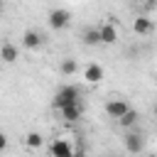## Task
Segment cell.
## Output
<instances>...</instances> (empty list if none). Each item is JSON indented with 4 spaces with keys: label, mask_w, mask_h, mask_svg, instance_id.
<instances>
[{
    "label": "cell",
    "mask_w": 157,
    "mask_h": 157,
    "mask_svg": "<svg viewBox=\"0 0 157 157\" xmlns=\"http://www.w3.org/2000/svg\"><path fill=\"white\" fill-rule=\"evenodd\" d=\"M47 25H49L52 29H66V27L71 25V12H69L66 7H54V10H49V15H47Z\"/></svg>",
    "instance_id": "cell-1"
},
{
    "label": "cell",
    "mask_w": 157,
    "mask_h": 157,
    "mask_svg": "<svg viewBox=\"0 0 157 157\" xmlns=\"http://www.w3.org/2000/svg\"><path fill=\"white\" fill-rule=\"evenodd\" d=\"M132 32H135V34H150V32H152V20L145 17V15L135 17V20H132Z\"/></svg>",
    "instance_id": "cell-11"
},
{
    "label": "cell",
    "mask_w": 157,
    "mask_h": 157,
    "mask_svg": "<svg viewBox=\"0 0 157 157\" xmlns=\"http://www.w3.org/2000/svg\"><path fill=\"white\" fill-rule=\"evenodd\" d=\"M137 120H140V115H137V110H132V108H128L120 118H118V125L120 128H135L137 125Z\"/></svg>",
    "instance_id": "cell-12"
},
{
    "label": "cell",
    "mask_w": 157,
    "mask_h": 157,
    "mask_svg": "<svg viewBox=\"0 0 157 157\" xmlns=\"http://www.w3.org/2000/svg\"><path fill=\"white\" fill-rule=\"evenodd\" d=\"M98 37H101V44H105V47L115 44V42H118V29H115V25H113V22H101V25H98Z\"/></svg>",
    "instance_id": "cell-4"
},
{
    "label": "cell",
    "mask_w": 157,
    "mask_h": 157,
    "mask_svg": "<svg viewBox=\"0 0 157 157\" xmlns=\"http://www.w3.org/2000/svg\"><path fill=\"white\" fill-rule=\"evenodd\" d=\"M5 147H7V135H5V132H0V152H2Z\"/></svg>",
    "instance_id": "cell-16"
},
{
    "label": "cell",
    "mask_w": 157,
    "mask_h": 157,
    "mask_svg": "<svg viewBox=\"0 0 157 157\" xmlns=\"http://www.w3.org/2000/svg\"><path fill=\"white\" fill-rule=\"evenodd\" d=\"M103 76H105V71H103V66L96 64V61L88 64V66L83 69V81H86V83H101Z\"/></svg>",
    "instance_id": "cell-8"
},
{
    "label": "cell",
    "mask_w": 157,
    "mask_h": 157,
    "mask_svg": "<svg viewBox=\"0 0 157 157\" xmlns=\"http://www.w3.org/2000/svg\"><path fill=\"white\" fill-rule=\"evenodd\" d=\"M76 71H78V61L76 59H71V56L61 59V64H59V74L61 76H74Z\"/></svg>",
    "instance_id": "cell-13"
},
{
    "label": "cell",
    "mask_w": 157,
    "mask_h": 157,
    "mask_svg": "<svg viewBox=\"0 0 157 157\" xmlns=\"http://www.w3.org/2000/svg\"><path fill=\"white\" fill-rule=\"evenodd\" d=\"M155 118H157V103H155Z\"/></svg>",
    "instance_id": "cell-17"
},
{
    "label": "cell",
    "mask_w": 157,
    "mask_h": 157,
    "mask_svg": "<svg viewBox=\"0 0 157 157\" xmlns=\"http://www.w3.org/2000/svg\"><path fill=\"white\" fill-rule=\"evenodd\" d=\"M78 98H81V93H78L76 86H61V88L56 91V96H54V108L59 110V108H64V105H69V103H76Z\"/></svg>",
    "instance_id": "cell-2"
},
{
    "label": "cell",
    "mask_w": 157,
    "mask_h": 157,
    "mask_svg": "<svg viewBox=\"0 0 157 157\" xmlns=\"http://www.w3.org/2000/svg\"><path fill=\"white\" fill-rule=\"evenodd\" d=\"M49 152H52V157H74V145L66 137H56L49 145Z\"/></svg>",
    "instance_id": "cell-3"
},
{
    "label": "cell",
    "mask_w": 157,
    "mask_h": 157,
    "mask_svg": "<svg viewBox=\"0 0 157 157\" xmlns=\"http://www.w3.org/2000/svg\"><path fill=\"white\" fill-rule=\"evenodd\" d=\"M59 113H61V118H64L66 123H76V120L83 115V103H81V101H76V103H69V105L59 108Z\"/></svg>",
    "instance_id": "cell-6"
},
{
    "label": "cell",
    "mask_w": 157,
    "mask_h": 157,
    "mask_svg": "<svg viewBox=\"0 0 157 157\" xmlns=\"http://www.w3.org/2000/svg\"><path fill=\"white\" fill-rule=\"evenodd\" d=\"M81 39H83V44H86V47H96V44H101L98 27H86V29H83V34H81Z\"/></svg>",
    "instance_id": "cell-14"
},
{
    "label": "cell",
    "mask_w": 157,
    "mask_h": 157,
    "mask_svg": "<svg viewBox=\"0 0 157 157\" xmlns=\"http://www.w3.org/2000/svg\"><path fill=\"white\" fill-rule=\"evenodd\" d=\"M25 145H27L29 150H39V147L44 145V137H42L39 132H27V135H25Z\"/></svg>",
    "instance_id": "cell-15"
},
{
    "label": "cell",
    "mask_w": 157,
    "mask_h": 157,
    "mask_svg": "<svg viewBox=\"0 0 157 157\" xmlns=\"http://www.w3.org/2000/svg\"><path fill=\"white\" fill-rule=\"evenodd\" d=\"M0 12H2V0H0Z\"/></svg>",
    "instance_id": "cell-18"
},
{
    "label": "cell",
    "mask_w": 157,
    "mask_h": 157,
    "mask_svg": "<svg viewBox=\"0 0 157 157\" xmlns=\"http://www.w3.org/2000/svg\"><path fill=\"white\" fill-rule=\"evenodd\" d=\"M17 59H20V49H17L12 42H2V44H0V61L15 64Z\"/></svg>",
    "instance_id": "cell-10"
},
{
    "label": "cell",
    "mask_w": 157,
    "mask_h": 157,
    "mask_svg": "<svg viewBox=\"0 0 157 157\" xmlns=\"http://www.w3.org/2000/svg\"><path fill=\"white\" fill-rule=\"evenodd\" d=\"M128 108H130V105H128V101H123V98H113V101H108V103H105V115H108V118H113V120H118Z\"/></svg>",
    "instance_id": "cell-7"
},
{
    "label": "cell",
    "mask_w": 157,
    "mask_h": 157,
    "mask_svg": "<svg viewBox=\"0 0 157 157\" xmlns=\"http://www.w3.org/2000/svg\"><path fill=\"white\" fill-rule=\"evenodd\" d=\"M42 44H44V37H42L37 29H25V34H22V47H25L27 52H37Z\"/></svg>",
    "instance_id": "cell-5"
},
{
    "label": "cell",
    "mask_w": 157,
    "mask_h": 157,
    "mask_svg": "<svg viewBox=\"0 0 157 157\" xmlns=\"http://www.w3.org/2000/svg\"><path fill=\"white\" fill-rule=\"evenodd\" d=\"M125 150H128L130 155L142 152V150H145V137H142L140 132H128V135H125Z\"/></svg>",
    "instance_id": "cell-9"
}]
</instances>
